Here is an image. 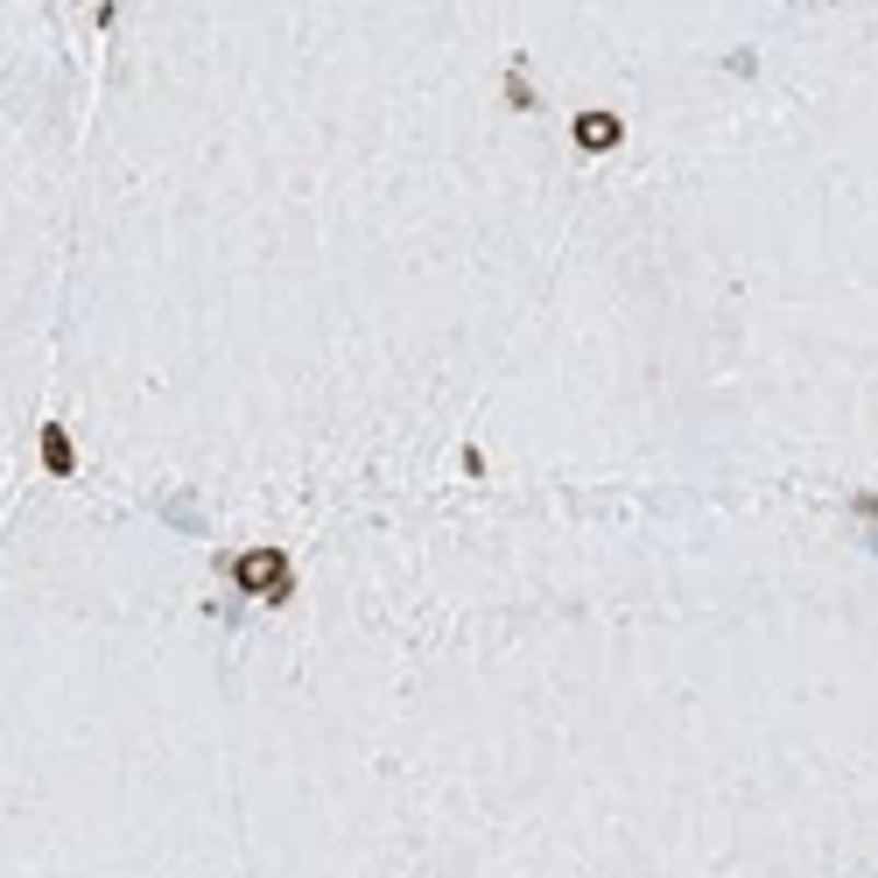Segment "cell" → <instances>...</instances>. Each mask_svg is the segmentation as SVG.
Returning a JSON list of instances; mask_svg holds the SVG:
<instances>
[{"mask_svg":"<svg viewBox=\"0 0 878 878\" xmlns=\"http://www.w3.org/2000/svg\"><path fill=\"white\" fill-rule=\"evenodd\" d=\"M626 141V120L619 113H577V148H590V155H604V148Z\"/></svg>","mask_w":878,"mask_h":878,"instance_id":"7a4b0ae2","label":"cell"},{"mask_svg":"<svg viewBox=\"0 0 878 878\" xmlns=\"http://www.w3.org/2000/svg\"><path fill=\"white\" fill-rule=\"evenodd\" d=\"M43 464L57 471V478H71V471H78V458H71V429H63V421H43Z\"/></svg>","mask_w":878,"mask_h":878,"instance_id":"3957f363","label":"cell"},{"mask_svg":"<svg viewBox=\"0 0 878 878\" xmlns=\"http://www.w3.org/2000/svg\"><path fill=\"white\" fill-rule=\"evenodd\" d=\"M296 569H289V555L281 548H253V555H240V563H232V584L240 590H253V598H267V604H289V584Z\"/></svg>","mask_w":878,"mask_h":878,"instance_id":"6da1fadb","label":"cell"}]
</instances>
